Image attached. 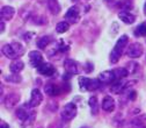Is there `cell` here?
<instances>
[{"mask_svg":"<svg viewBox=\"0 0 146 128\" xmlns=\"http://www.w3.org/2000/svg\"><path fill=\"white\" fill-rule=\"evenodd\" d=\"M127 42H129V38H127V35H122L121 38L117 40V42L115 44V48L111 50L110 57H109L111 64H115V63H117L119 61V58L122 56V54L124 51V48L126 47Z\"/></svg>","mask_w":146,"mask_h":128,"instance_id":"6da1fadb","label":"cell"},{"mask_svg":"<svg viewBox=\"0 0 146 128\" xmlns=\"http://www.w3.org/2000/svg\"><path fill=\"white\" fill-rule=\"evenodd\" d=\"M29 104L28 105H25V106H21L17 108L16 111V117L19 118V120L25 125V126H28V125H31L36 118V113L31 109L28 108Z\"/></svg>","mask_w":146,"mask_h":128,"instance_id":"7a4b0ae2","label":"cell"},{"mask_svg":"<svg viewBox=\"0 0 146 128\" xmlns=\"http://www.w3.org/2000/svg\"><path fill=\"white\" fill-rule=\"evenodd\" d=\"M101 82L99 79H92V78H87L84 76L79 77V86L81 91H94L100 87Z\"/></svg>","mask_w":146,"mask_h":128,"instance_id":"3957f363","label":"cell"},{"mask_svg":"<svg viewBox=\"0 0 146 128\" xmlns=\"http://www.w3.org/2000/svg\"><path fill=\"white\" fill-rule=\"evenodd\" d=\"M77 112H78V109H77L76 104L74 103H68V104L64 105V107L62 108L60 115H62V118L64 120L70 121L77 115Z\"/></svg>","mask_w":146,"mask_h":128,"instance_id":"277c9868","label":"cell"},{"mask_svg":"<svg viewBox=\"0 0 146 128\" xmlns=\"http://www.w3.org/2000/svg\"><path fill=\"white\" fill-rule=\"evenodd\" d=\"M143 52H144V48L138 42L131 43L129 47H127V50H126L127 56L131 57V58H139L143 55Z\"/></svg>","mask_w":146,"mask_h":128,"instance_id":"5b68a950","label":"cell"},{"mask_svg":"<svg viewBox=\"0 0 146 128\" xmlns=\"http://www.w3.org/2000/svg\"><path fill=\"white\" fill-rule=\"evenodd\" d=\"M65 19L68 23H77L80 19V11L78 6H72L65 13Z\"/></svg>","mask_w":146,"mask_h":128,"instance_id":"8992f818","label":"cell"},{"mask_svg":"<svg viewBox=\"0 0 146 128\" xmlns=\"http://www.w3.org/2000/svg\"><path fill=\"white\" fill-rule=\"evenodd\" d=\"M43 100V94L38 88H34L31 90V93H30V100H29V106L30 107H37L41 105Z\"/></svg>","mask_w":146,"mask_h":128,"instance_id":"52a82bcc","label":"cell"},{"mask_svg":"<svg viewBox=\"0 0 146 128\" xmlns=\"http://www.w3.org/2000/svg\"><path fill=\"white\" fill-rule=\"evenodd\" d=\"M29 62H30V65L33 68H36L37 69L42 63H43V56L42 54L37 50H33L29 52Z\"/></svg>","mask_w":146,"mask_h":128,"instance_id":"ba28073f","label":"cell"},{"mask_svg":"<svg viewBox=\"0 0 146 128\" xmlns=\"http://www.w3.org/2000/svg\"><path fill=\"white\" fill-rule=\"evenodd\" d=\"M37 72L43 76H53L54 74H56V69H54V66L50 63H42L38 68H37Z\"/></svg>","mask_w":146,"mask_h":128,"instance_id":"9c48e42d","label":"cell"},{"mask_svg":"<svg viewBox=\"0 0 146 128\" xmlns=\"http://www.w3.org/2000/svg\"><path fill=\"white\" fill-rule=\"evenodd\" d=\"M131 83H133V82H127V83H125V82H123V79H121V80H115L114 83H113V85L110 86V91L111 92H114V93H122V92H124V90L129 86Z\"/></svg>","mask_w":146,"mask_h":128,"instance_id":"30bf717a","label":"cell"},{"mask_svg":"<svg viewBox=\"0 0 146 128\" xmlns=\"http://www.w3.org/2000/svg\"><path fill=\"white\" fill-rule=\"evenodd\" d=\"M102 84H110V83H114L116 80L115 78V75H114V71L111 70H107V71H103L99 75V78H98Z\"/></svg>","mask_w":146,"mask_h":128,"instance_id":"8fae6325","label":"cell"},{"mask_svg":"<svg viewBox=\"0 0 146 128\" xmlns=\"http://www.w3.org/2000/svg\"><path fill=\"white\" fill-rule=\"evenodd\" d=\"M64 68H65L66 74L70 75V76L78 74V64L73 60H66L64 62Z\"/></svg>","mask_w":146,"mask_h":128,"instance_id":"7c38bea8","label":"cell"},{"mask_svg":"<svg viewBox=\"0 0 146 128\" xmlns=\"http://www.w3.org/2000/svg\"><path fill=\"white\" fill-rule=\"evenodd\" d=\"M44 92L50 97H56L60 93V87L54 83H48L44 86Z\"/></svg>","mask_w":146,"mask_h":128,"instance_id":"4fadbf2b","label":"cell"},{"mask_svg":"<svg viewBox=\"0 0 146 128\" xmlns=\"http://www.w3.org/2000/svg\"><path fill=\"white\" fill-rule=\"evenodd\" d=\"M1 51H3V54L5 55V56L7 58H9V60H17V58L20 57L19 55L16 54V51L14 50V48H13L12 44H5V46H3Z\"/></svg>","mask_w":146,"mask_h":128,"instance_id":"5bb4252c","label":"cell"},{"mask_svg":"<svg viewBox=\"0 0 146 128\" xmlns=\"http://www.w3.org/2000/svg\"><path fill=\"white\" fill-rule=\"evenodd\" d=\"M15 14V9L11 6H3L0 11V16H1L3 21H9Z\"/></svg>","mask_w":146,"mask_h":128,"instance_id":"9a60e30c","label":"cell"},{"mask_svg":"<svg viewBox=\"0 0 146 128\" xmlns=\"http://www.w3.org/2000/svg\"><path fill=\"white\" fill-rule=\"evenodd\" d=\"M115 108V100L110 96H106L102 100V109L104 112H113Z\"/></svg>","mask_w":146,"mask_h":128,"instance_id":"2e32d148","label":"cell"},{"mask_svg":"<svg viewBox=\"0 0 146 128\" xmlns=\"http://www.w3.org/2000/svg\"><path fill=\"white\" fill-rule=\"evenodd\" d=\"M118 17H119L121 21H123L126 25H131V23H133L136 21L135 15H132L130 12H127V11H121L118 13Z\"/></svg>","mask_w":146,"mask_h":128,"instance_id":"e0dca14e","label":"cell"},{"mask_svg":"<svg viewBox=\"0 0 146 128\" xmlns=\"http://www.w3.org/2000/svg\"><path fill=\"white\" fill-rule=\"evenodd\" d=\"M20 100V97H19V94H16V93H11V94H8L6 98H5V106L7 107V108H12L13 106H15L16 104H17V101Z\"/></svg>","mask_w":146,"mask_h":128,"instance_id":"ac0fdd59","label":"cell"},{"mask_svg":"<svg viewBox=\"0 0 146 128\" xmlns=\"http://www.w3.org/2000/svg\"><path fill=\"white\" fill-rule=\"evenodd\" d=\"M23 69H25V63L19 60H14L9 65V70L12 74H19Z\"/></svg>","mask_w":146,"mask_h":128,"instance_id":"d6986e66","label":"cell"},{"mask_svg":"<svg viewBox=\"0 0 146 128\" xmlns=\"http://www.w3.org/2000/svg\"><path fill=\"white\" fill-rule=\"evenodd\" d=\"M116 80H121L123 78H125L127 75H129V71L126 70V68H116L113 70Z\"/></svg>","mask_w":146,"mask_h":128,"instance_id":"ffe728a7","label":"cell"},{"mask_svg":"<svg viewBox=\"0 0 146 128\" xmlns=\"http://www.w3.org/2000/svg\"><path fill=\"white\" fill-rule=\"evenodd\" d=\"M50 41H51V38H50V36L44 35V36H41V38H40L37 41H36V46H37L40 49H45L46 46H49Z\"/></svg>","mask_w":146,"mask_h":128,"instance_id":"44dd1931","label":"cell"},{"mask_svg":"<svg viewBox=\"0 0 146 128\" xmlns=\"http://www.w3.org/2000/svg\"><path fill=\"white\" fill-rule=\"evenodd\" d=\"M48 7L52 14H57L60 11V6L57 0H48Z\"/></svg>","mask_w":146,"mask_h":128,"instance_id":"7402d4cb","label":"cell"},{"mask_svg":"<svg viewBox=\"0 0 146 128\" xmlns=\"http://www.w3.org/2000/svg\"><path fill=\"white\" fill-rule=\"evenodd\" d=\"M88 105L90 107V111H92V114H96L99 111V104H98V98L95 96H92L88 100Z\"/></svg>","mask_w":146,"mask_h":128,"instance_id":"603a6c76","label":"cell"},{"mask_svg":"<svg viewBox=\"0 0 146 128\" xmlns=\"http://www.w3.org/2000/svg\"><path fill=\"white\" fill-rule=\"evenodd\" d=\"M70 28V23L67 21H62L59 23H57L56 26V31L59 33V34H63V33H66Z\"/></svg>","mask_w":146,"mask_h":128,"instance_id":"cb8c5ba5","label":"cell"},{"mask_svg":"<svg viewBox=\"0 0 146 128\" xmlns=\"http://www.w3.org/2000/svg\"><path fill=\"white\" fill-rule=\"evenodd\" d=\"M135 35H136V36H146V21H144L143 23H140V25L136 28Z\"/></svg>","mask_w":146,"mask_h":128,"instance_id":"d4e9b609","label":"cell"},{"mask_svg":"<svg viewBox=\"0 0 146 128\" xmlns=\"http://www.w3.org/2000/svg\"><path fill=\"white\" fill-rule=\"evenodd\" d=\"M12 46H13V48H14V50L16 51V54L19 55V56L21 57L22 55L25 54V48L22 47V44L21 43H19V42H16V41H14L13 43H11Z\"/></svg>","mask_w":146,"mask_h":128,"instance_id":"484cf974","label":"cell"},{"mask_svg":"<svg viewBox=\"0 0 146 128\" xmlns=\"http://www.w3.org/2000/svg\"><path fill=\"white\" fill-rule=\"evenodd\" d=\"M137 68H138V63H136V62H129L126 65V70L129 71V74H135Z\"/></svg>","mask_w":146,"mask_h":128,"instance_id":"4316f807","label":"cell"},{"mask_svg":"<svg viewBox=\"0 0 146 128\" xmlns=\"http://www.w3.org/2000/svg\"><path fill=\"white\" fill-rule=\"evenodd\" d=\"M6 80L12 82V83H20L21 82V77L17 76V74H12V76L6 77Z\"/></svg>","mask_w":146,"mask_h":128,"instance_id":"83f0119b","label":"cell"},{"mask_svg":"<svg viewBox=\"0 0 146 128\" xmlns=\"http://www.w3.org/2000/svg\"><path fill=\"white\" fill-rule=\"evenodd\" d=\"M130 126H131V128H146V126L141 121H137V120H133Z\"/></svg>","mask_w":146,"mask_h":128,"instance_id":"f1b7e54d","label":"cell"},{"mask_svg":"<svg viewBox=\"0 0 146 128\" xmlns=\"http://www.w3.org/2000/svg\"><path fill=\"white\" fill-rule=\"evenodd\" d=\"M92 69H93V66H92V64H90V63H88V64L85 66V70H86L87 72H90V71H92Z\"/></svg>","mask_w":146,"mask_h":128,"instance_id":"f546056e","label":"cell"},{"mask_svg":"<svg viewBox=\"0 0 146 128\" xmlns=\"http://www.w3.org/2000/svg\"><path fill=\"white\" fill-rule=\"evenodd\" d=\"M1 128H9V127H8V125H7L5 121H3V122H1Z\"/></svg>","mask_w":146,"mask_h":128,"instance_id":"4dcf8cb0","label":"cell"},{"mask_svg":"<svg viewBox=\"0 0 146 128\" xmlns=\"http://www.w3.org/2000/svg\"><path fill=\"white\" fill-rule=\"evenodd\" d=\"M5 30V25H4V21H1V33Z\"/></svg>","mask_w":146,"mask_h":128,"instance_id":"1f68e13d","label":"cell"},{"mask_svg":"<svg viewBox=\"0 0 146 128\" xmlns=\"http://www.w3.org/2000/svg\"><path fill=\"white\" fill-rule=\"evenodd\" d=\"M144 13H145V15H146V3H145V5H144Z\"/></svg>","mask_w":146,"mask_h":128,"instance_id":"d6a6232c","label":"cell"},{"mask_svg":"<svg viewBox=\"0 0 146 128\" xmlns=\"http://www.w3.org/2000/svg\"><path fill=\"white\" fill-rule=\"evenodd\" d=\"M72 1H78V0H72Z\"/></svg>","mask_w":146,"mask_h":128,"instance_id":"836d02e7","label":"cell"}]
</instances>
